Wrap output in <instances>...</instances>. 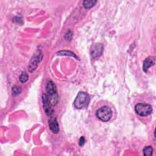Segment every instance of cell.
Wrapping results in <instances>:
<instances>
[{
  "label": "cell",
  "instance_id": "cell-9",
  "mask_svg": "<svg viewBox=\"0 0 156 156\" xmlns=\"http://www.w3.org/2000/svg\"><path fill=\"white\" fill-rule=\"evenodd\" d=\"M46 92L48 95L53 94L57 93V88L55 85L52 81H49L46 85Z\"/></svg>",
  "mask_w": 156,
  "mask_h": 156
},
{
  "label": "cell",
  "instance_id": "cell-1",
  "mask_svg": "<svg viewBox=\"0 0 156 156\" xmlns=\"http://www.w3.org/2000/svg\"><path fill=\"white\" fill-rule=\"evenodd\" d=\"M90 101V98L88 93L80 91L74 101V105L76 108L81 109L88 106Z\"/></svg>",
  "mask_w": 156,
  "mask_h": 156
},
{
  "label": "cell",
  "instance_id": "cell-15",
  "mask_svg": "<svg viewBox=\"0 0 156 156\" xmlns=\"http://www.w3.org/2000/svg\"><path fill=\"white\" fill-rule=\"evenodd\" d=\"M72 37H73V33L71 30H69L65 35V38L66 40H71V38H72Z\"/></svg>",
  "mask_w": 156,
  "mask_h": 156
},
{
  "label": "cell",
  "instance_id": "cell-12",
  "mask_svg": "<svg viewBox=\"0 0 156 156\" xmlns=\"http://www.w3.org/2000/svg\"><path fill=\"white\" fill-rule=\"evenodd\" d=\"M22 91V90H21V88L20 87H18V86H14L12 88V95L13 96H16L18 95H19Z\"/></svg>",
  "mask_w": 156,
  "mask_h": 156
},
{
  "label": "cell",
  "instance_id": "cell-5",
  "mask_svg": "<svg viewBox=\"0 0 156 156\" xmlns=\"http://www.w3.org/2000/svg\"><path fill=\"white\" fill-rule=\"evenodd\" d=\"M43 104V109L44 110L45 113L48 116H51L54 113V109L52 108V104H51L48 96L47 94H44L42 96Z\"/></svg>",
  "mask_w": 156,
  "mask_h": 156
},
{
  "label": "cell",
  "instance_id": "cell-13",
  "mask_svg": "<svg viewBox=\"0 0 156 156\" xmlns=\"http://www.w3.org/2000/svg\"><path fill=\"white\" fill-rule=\"evenodd\" d=\"M29 79V76L26 72H23L19 77V80L21 83H25Z\"/></svg>",
  "mask_w": 156,
  "mask_h": 156
},
{
  "label": "cell",
  "instance_id": "cell-4",
  "mask_svg": "<svg viewBox=\"0 0 156 156\" xmlns=\"http://www.w3.org/2000/svg\"><path fill=\"white\" fill-rule=\"evenodd\" d=\"M43 54L40 51H37L35 54L32 57L28 66V69L30 72H33L38 66V63L41 60Z\"/></svg>",
  "mask_w": 156,
  "mask_h": 156
},
{
  "label": "cell",
  "instance_id": "cell-16",
  "mask_svg": "<svg viewBox=\"0 0 156 156\" xmlns=\"http://www.w3.org/2000/svg\"><path fill=\"white\" fill-rule=\"evenodd\" d=\"M85 143V138L83 136H81L80 138L79 139V144L80 146H82Z\"/></svg>",
  "mask_w": 156,
  "mask_h": 156
},
{
  "label": "cell",
  "instance_id": "cell-8",
  "mask_svg": "<svg viewBox=\"0 0 156 156\" xmlns=\"http://www.w3.org/2000/svg\"><path fill=\"white\" fill-rule=\"evenodd\" d=\"M155 58L154 57H148L146 58L143 63V71L145 73H147V69L149 67L155 65Z\"/></svg>",
  "mask_w": 156,
  "mask_h": 156
},
{
  "label": "cell",
  "instance_id": "cell-2",
  "mask_svg": "<svg viewBox=\"0 0 156 156\" xmlns=\"http://www.w3.org/2000/svg\"><path fill=\"white\" fill-rule=\"evenodd\" d=\"M96 116L103 122L108 121L112 117V110L108 105H104L99 108L95 113Z\"/></svg>",
  "mask_w": 156,
  "mask_h": 156
},
{
  "label": "cell",
  "instance_id": "cell-10",
  "mask_svg": "<svg viewBox=\"0 0 156 156\" xmlns=\"http://www.w3.org/2000/svg\"><path fill=\"white\" fill-rule=\"evenodd\" d=\"M97 2L96 1H88L86 0L83 2V5L85 9H90L94 5V4Z\"/></svg>",
  "mask_w": 156,
  "mask_h": 156
},
{
  "label": "cell",
  "instance_id": "cell-6",
  "mask_svg": "<svg viewBox=\"0 0 156 156\" xmlns=\"http://www.w3.org/2000/svg\"><path fill=\"white\" fill-rule=\"evenodd\" d=\"M103 51V45L101 43L94 44L90 48V55L93 58H97L101 55Z\"/></svg>",
  "mask_w": 156,
  "mask_h": 156
},
{
  "label": "cell",
  "instance_id": "cell-3",
  "mask_svg": "<svg viewBox=\"0 0 156 156\" xmlns=\"http://www.w3.org/2000/svg\"><path fill=\"white\" fill-rule=\"evenodd\" d=\"M135 111L138 116L146 117L151 114L152 112V107L151 105L147 103L139 102L135 105Z\"/></svg>",
  "mask_w": 156,
  "mask_h": 156
},
{
  "label": "cell",
  "instance_id": "cell-14",
  "mask_svg": "<svg viewBox=\"0 0 156 156\" xmlns=\"http://www.w3.org/2000/svg\"><path fill=\"white\" fill-rule=\"evenodd\" d=\"M58 55H69V56H72L75 58H77L76 55L73 52H72L71 51H61L58 52Z\"/></svg>",
  "mask_w": 156,
  "mask_h": 156
},
{
  "label": "cell",
  "instance_id": "cell-11",
  "mask_svg": "<svg viewBox=\"0 0 156 156\" xmlns=\"http://www.w3.org/2000/svg\"><path fill=\"white\" fill-rule=\"evenodd\" d=\"M143 152L144 155L151 156L152 155V152H153L152 147L151 146H145L143 150Z\"/></svg>",
  "mask_w": 156,
  "mask_h": 156
},
{
  "label": "cell",
  "instance_id": "cell-7",
  "mask_svg": "<svg viewBox=\"0 0 156 156\" xmlns=\"http://www.w3.org/2000/svg\"><path fill=\"white\" fill-rule=\"evenodd\" d=\"M48 124H49V129L52 133H57L59 132L58 124L55 118H53V117L49 119Z\"/></svg>",
  "mask_w": 156,
  "mask_h": 156
}]
</instances>
